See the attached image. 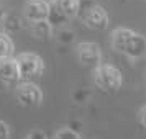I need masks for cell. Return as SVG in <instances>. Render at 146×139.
<instances>
[{"label":"cell","mask_w":146,"mask_h":139,"mask_svg":"<svg viewBox=\"0 0 146 139\" xmlns=\"http://www.w3.org/2000/svg\"><path fill=\"white\" fill-rule=\"evenodd\" d=\"M94 82L99 87V90L107 93L117 92L121 84H123V77L120 69H117L112 64H100L94 69Z\"/></svg>","instance_id":"obj_1"},{"label":"cell","mask_w":146,"mask_h":139,"mask_svg":"<svg viewBox=\"0 0 146 139\" xmlns=\"http://www.w3.org/2000/svg\"><path fill=\"white\" fill-rule=\"evenodd\" d=\"M17 66L20 72V79L31 80L36 79L43 70H44V62L38 54L35 53H21L17 56Z\"/></svg>","instance_id":"obj_2"},{"label":"cell","mask_w":146,"mask_h":139,"mask_svg":"<svg viewBox=\"0 0 146 139\" xmlns=\"http://www.w3.org/2000/svg\"><path fill=\"white\" fill-rule=\"evenodd\" d=\"M79 15H82L84 23L87 28L95 30V31H102L108 26V15L104 10V7H100L97 3L89 2V7H84L82 3L79 5Z\"/></svg>","instance_id":"obj_3"},{"label":"cell","mask_w":146,"mask_h":139,"mask_svg":"<svg viewBox=\"0 0 146 139\" xmlns=\"http://www.w3.org/2000/svg\"><path fill=\"white\" fill-rule=\"evenodd\" d=\"M15 97L18 105L23 108H36L43 101V92L41 88L31 80H25L15 90Z\"/></svg>","instance_id":"obj_4"},{"label":"cell","mask_w":146,"mask_h":139,"mask_svg":"<svg viewBox=\"0 0 146 139\" xmlns=\"http://www.w3.org/2000/svg\"><path fill=\"white\" fill-rule=\"evenodd\" d=\"M76 57L79 61L80 66L87 67V69H95L100 66L102 62V51L97 43H80L76 47Z\"/></svg>","instance_id":"obj_5"},{"label":"cell","mask_w":146,"mask_h":139,"mask_svg":"<svg viewBox=\"0 0 146 139\" xmlns=\"http://www.w3.org/2000/svg\"><path fill=\"white\" fill-rule=\"evenodd\" d=\"M48 12H49V3L46 0H28L23 5V18L30 23L46 20Z\"/></svg>","instance_id":"obj_6"},{"label":"cell","mask_w":146,"mask_h":139,"mask_svg":"<svg viewBox=\"0 0 146 139\" xmlns=\"http://www.w3.org/2000/svg\"><path fill=\"white\" fill-rule=\"evenodd\" d=\"M123 54H125L130 61L143 59L146 56V38L143 34L133 31L131 38L126 43V47H125V51H123Z\"/></svg>","instance_id":"obj_7"},{"label":"cell","mask_w":146,"mask_h":139,"mask_svg":"<svg viewBox=\"0 0 146 139\" xmlns=\"http://www.w3.org/2000/svg\"><path fill=\"white\" fill-rule=\"evenodd\" d=\"M0 79L7 84H13L20 80L18 66L13 57H0Z\"/></svg>","instance_id":"obj_8"},{"label":"cell","mask_w":146,"mask_h":139,"mask_svg":"<svg viewBox=\"0 0 146 139\" xmlns=\"http://www.w3.org/2000/svg\"><path fill=\"white\" fill-rule=\"evenodd\" d=\"M131 34H133V31L128 30V28H117V30H113V33H112L113 49H115L117 53L123 54V51H125V47H126V43L131 38Z\"/></svg>","instance_id":"obj_9"},{"label":"cell","mask_w":146,"mask_h":139,"mask_svg":"<svg viewBox=\"0 0 146 139\" xmlns=\"http://www.w3.org/2000/svg\"><path fill=\"white\" fill-rule=\"evenodd\" d=\"M30 31L33 34V38L41 41H46L53 34V26L49 25L48 20H40V21H31L30 23Z\"/></svg>","instance_id":"obj_10"},{"label":"cell","mask_w":146,"mask_h":139,"mask_svg":"<svg viewBox=\"0 0 146 139\" xmlns=\"http://www.w3.org/2000/svg\"><path fill=\"white\" fill-rule=\"evenodd\" d=\"M53 3L56 5V8H58L61 13L66 16L67 20H69V18H72V16H77V15H79L80 0H54Z\"/></svg>","instance_id":"obj_11"},{"label":"cell","mask_w":146,"mask_h":139,"mask_svg":"<svg viewBox=\"0 0 146 139\" xmlns=\"http://www.w3.org/2000/svg\"><path fill=\"white\" fill-rule=\"evenodd\" d=\"M46 20L49 21V25L54 28V26H61V25H64V23L67 21V18L61 13L59 10L56 8V5L51 2V3H49V12H48Z\"/></svg>","instance_id":"obj_12"},{"label":"cell","mask_w":146,"mask_h":139,"mask_svg":"<svg viewBox=\"0 0 146 139\" xmlns=\"http://www.w3.org/2000/svg\"><path fill=\"white\" fill-rule=\"evenodd\" d=\"M13 41L7 33H0V57H12L13 56Z\"/></svg>","instance_id":"obj_13"},{"label":"cell","mask_w":146,"mask_h":139,"mask_svg":"<svg viewBox=\"0 0 146 139\" xmlns=\"http://www.w3.org/2000/svg\"><path fill=\"white\" fill-rule=\"evenodd\" d=\"M21 28V20L15 13H7L3 16V30L5 33H15L17 30Z\"/></svg>","instance_id":"obj_14"},{"label":"cell","mask_w":146,"mask_h":139,"mask_svg":"<svg viewBox=\"0 0 146 139\" xmlns=\"http://www.w3.org/2000/svg\"><path fill=\"white\" fill-rule=\"evenodd\" d=\"M54 139H80V136L72 128H62V129L54 132Z\"/></svg>","instance_id":"obj_15"},{"label":"cell","mask_w":146,"mask_h":139,"mask_svg":"<svg viewBox=\"0 0 146 139\" xmlns=\"http://www.w3.org/2000/svg\"><path fill=\"white\" fill-rule=\"evenodd\" d=\"M56 38H58V41H59V43H62V44H69V43H72V41H74L76 34H74L72 30L61 28L59 31H58V34H56Z\"/></svg>","instance_id":"obj_16"},{"label":"cell","mask_w":146,"mask_h":139,"mask_svg":"<svg viewBox=\"0 0 146 139\" xmlns=\"http://www.w3.org/2000/svg\"><path fill=\"white\" fill-rule=\"evenodd\" d=\"M0 139H10V128L2 119H0Z\"/></svg>","instance_id":"obj_17"},{"label":"cell","mask_w":146,"mask_h":139,"mask_svg":"<svg viewBox=\"0 0 146 139\" xmlns=\"http://www.w3.org/2000/svg\"><path fill=\"white\" fill-rule=\"evenodd\" d=\"M27 139H48V138H46V134H44L43 131H40V129H35V131H31L27 136Z\"/></svg>","instance_id":"obj_18"},{"label":"cell","mask_w":146,"mask_h":139,"mask_svg":"<svg viewBox=\"0 0 146 139\" xmlns=\"http://www.w3.org/2000/svg\"><path fill=\"white\" fill-rule=\"evenodd\" d=\"M138 118H139V123H141V126H143V128H146V105L141 106Z\"/></svg>","instance_id":"obj_19"},{"label":"cell","mask_w":146,"mask_h":139,"mask_svg":"<svg viewBox=\"0 0 146 139\" xmlns=\"http://www.w3.org/2000/svg\"><path fill=\"white\" fill-rule=\"evenodd\" d=\"M7 85H8L7 82H3V80L0 79V92H3V90H5V88H7Z\"/></svg>","instance_id":"obj_20"},{"label":"cell","mask_w":146,"mask_h":139,"mask_svg":"<svg viewBox=\"0 0 146 139\" xmlns=\"http://www.w3.org/2000/svg\"><path fill=\"white\" fill-rule=\"evenodd\" d=\"M49 2H54V0H49Z\"/></svg>","instance_id":"obj_21"}]
</instances>
